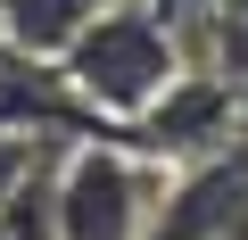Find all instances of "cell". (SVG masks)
<instances>
[{
    "instance_id": "1",
    "label": "cell",
    "mask_w": 248,
    "mask_h": 240,
    "mask_svg": "<svg viewBox=\"0 0 248 240\" xmlns=\"http://www.w3.org/2000/svg\"><path fill=\"white\" fill-rule=\"evenodd\" d=\"M58 75L83 99L91 125L124 133L182 75V33H174V17L157 9V0H99V9L83 17V33L58 50Z\"/></svg>"
},
{
    "instance_id": "2",
    "label": "cell",
    "mask_w": 248,
    "mask_h": 240,
    "mask_svg": "<svg viewBox=\"0 0 248 240\" xmlns=\"http://www.w3.org/2000/svg\"><path fill=\"white\" fill-rule=\"evenodd\" d=\"M166 191H174L166 158L133 149L124 133H83L50 166V224L58 240H149Z\"/></svg>"
},
{
    "instance_id": "3",
    "label": "cell",
    "mask_w": 248,
    "mask_h": 240,
    "mask_svg": "<svg viewBox=\"0 0 248 240\" xmlns=\"http://www.w3.org/2000/svg\"><path fill=\"white\" fill-rule=\"evenodd\" d=\"M124 141L149 149V158H166L174 174H190V166L240 149V91H232V75H199V66H182V75L133 116V125H124Z\"/></svg>"
},
{
    "instance_id": "4",
    "label": "cell",
    "mask_w": 248,
    "mask_h": 240,
    "mask_svg": "<svg viewBox=\"0 0 248 240\" xmlns=\"http://www.w3.org/2000/svg\"><path fill=\"white\" fill-rule=\"evenodd\" d=\"M91 9H99V0H0V42L25 50V58H58L83 33Z\"/></svg>"
},
{
    "instance_id": "5",
    "label": "cell",
    "mask_w": 248,
    "mask_h": 240,
    "mask_svg": "<svg viewBox=\"0 0 248 240\" xmlns=\"http://www.w3.org/2000/svg\"><path fill=\"white\" fill-rule=\"evenodd\" d=\"M75 141H83V133H75ZM50 149H58L50 133H17V125H0V199H9V191H17V182H25Z\"/></svg>"
},
{
    "instance_id": "6",
    "label": "cell",
    "mask_w": 248,
    "mask_h": 240,
    "mask_svg": "<svg viewBox=\"0 0 248 240\" xmlns=\"http://www.w3.org/2000/svg\"><path fill=\"white\" fill-rule=\"evenodd\" d=\"M232 240H248V232H232Z\"/></svg>"
}]
</instances>
